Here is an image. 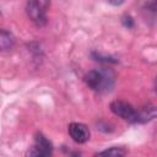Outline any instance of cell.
I'll return each mask as SVG.
<instances>
[{
	"mask_svg": "<svg viewBox=\"0 0 157 157\" xmlns=\"http://www.w3.org/2000/svg\"><path fill=\"white\" fill-rule=\"evenodd\" d=\"M85 82L87 86L94 91H108L113 86V77L109 72L92 70L85 75Z\"/></svg>",
	"mask_w": 157,
	"mask_h": 157,
	"instance_id": "1",
	"label": "cell"
},
{
	"mask_svg": "<svg viewBox=\"0 0 157 157\" xmlns=\"http://www.w3.org/2000/svg\"><path fill=\"white\" fill-rule=\"evenodd\" d=\"M49 4L50 0H28L27 13L38 26H44L47 23V10Z\"/></svg>",
	"mask_w": 157,
	"mask_h": 157,
	"instance_id": "2",
	"label": "cell"
},
{
	"mask_svg": "<svg viewBox=\"0 0 157 157\" xmlns=\"http://www.w3.org/2000/svg\"><path fill=\"white\" fill-rule=\"evenodd\" d=\"M110 110L120 117L121 119L130 121V123H137L139 121V112H136L134 109V107L131 104H129L128 102L124 101H114L109 104Z\"/></svg>",
	"mask_w": 157,
	"mask_h": 157,
	"instance_id": "3",
	"label": "cell"
},
{
	"mask_svg": "<svg viewBox=\"0 0 157 157\" xmlns=\"http://www.w3.org/2000/svg\"><path fill=\"white\" fill-rule=\"evenodd\" d=\"M53 151V146L52 142L43 136L42 134H37L34 137V144L29 151L31 156H39V157H44V156H49L52 155Z\"/></svg>",
	"mask_w": 157,
	"mask_h": 157,
	"instance_id": "4",
	"label": "cell"
},
{
	"mask_svg": "<svg viewBox=\"0 0 157 157\" xmlns=\"http://www.w3.org/2000/svg\"><path fill=\"white\" fill-rule=\"evenodd\" d=\"M67 131H69V135L71 136V139L77 144H83V142L88 141V139H90V130L85 124L71 123L69 125Z\"/></svg>",
	"mask_w": 157,
	"mask_h": 157,
	"instance_id": "5",
	"label": "cell"
},
{
	"mask_svg": "<svg viewBox=\"0 0 157 157\" xmlns=\"http://www.w3.org/2000/svg\"><path fill=\"white\" fill-rule=\"evenodd\" d=\"M13 43H15V38H13L12 33L2 29L1 33H0V47H1V49L7 50V49L12 48Z\"/></svg>",
	"mask_w": 157,
	"mask_h": 157,
	"instance_id": "6",
	"label": "cell"
},
{
	"mask_svg": "<svg viewBox=\"0 0 157 157\" xmlns=\"http://www.w3.org/2000/svg\"><path fill=\"white\" fill-rule=\"evenodd\" d=\"M157 117V109L155 107L152 108H145L144 110L139 112V121H147Z\"/></svg>",
	"mask_w": 157,
	"mask_h": 157,
	"instance_id": "7",
	"label": "cell"
},
{
	"mask_svg": "<svg viewBox=\"0 0 157 157\" xmlns=\"http://www.w3.org/2000/svg\"><path fill=\"white\" fill-rule=\"evenodd\" d=\"M98 156H114V157H120V156H124L126 155V151L121 147H110L108 150H104V151H101L97 153Z\"/></svg>",
	"mask_w": 157,
	"mask_h": 157,
	"instance_id": "8",
	"label": "cell"
},
{
	"mask_svg": "<svg viewBox=\"0 0 157 157\" xmlns=\"http://www.w3.org/2000/svg\"><path fill=\"white\" fill-rule=\"evenodd\" d=\"M108 4H110V5H120V4H123L125 0H105Z\"/></svg>",
	"mask_w": 157,
	"mask_h": 157,
	"instance_id": "9",
	"label": "cell"
},
{
	"mask_svg": "<svg viewBox=\"0 0 157 157\" xmlns=\"http://www.w3.org/2000/svg\"><path fill=\"white\" fill-rule=\"evenodd\" d=\"M126 20H128V21H125V20H123V22H124V25H125L126 27H131V26H132V21H131V17H130V16H128V17H126Z\"/></svg>",
	"mask_w": 157,
	"mask_h": 157,
	"instance_id": "10",
	"label": "cell"
},
{
	"mask_svg": "<svg viewBox=\"0 0 157 157\" xmlns=\"http://www.w3.org/2000/svg\"><path fill=\"white\" fill-rule=\"evenodd\" d=\"M150 7L155 11H157V0H152V2L150 4Z\"/></svg>",
	"mask_w": 157,
	"mask_h": 157,
	"instance_id": "11",
	"label": "cell"
},
{
	"mask_svg": "<svg viewBox=\"0 0 157 157\" xmlns=\"http://www.w3.org/2000/svg\"><path fill=\"white\" fill-rule=\"evenodd\" d=\"M155 88H156V91H157V77H156V81H155Z\"/></svg>",
	"mask_w": 157,
	"mask_h": 157,
	"instance_id": "12",
	"label": "cell"
}]
</instances>
